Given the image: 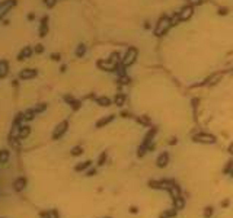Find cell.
I'll list each match as a JSON object with an SVG mask.
<instances>
[{
  "label": "cell",
  "mask_w": 233,
  "mask_h": 218,
  "mask_svg": "<svg viewBox=\"0 0 233 218\" xmlns=\"http://www.w3.org/2000/svg\"><path fill=\"white\" fill-rule=\"evenodd\" d=\"M48 34V16H44L41 19V25H39V36L44 38Z\"/></svg>",
  "instance_id": "10"
},
{
  "label": "cell",
  "mask_w": 233,
  "mask_h": 218,
  "mask_svg": "<svg viewBox=\"0 0 233 218\" xmlns=\"http://www.w3.org/2000/svg\"><path fill=\"white\" fill-rule=\"evenodd\" d=\"M90 164H92V161H90V160L82 161V163H79V164L75 167V170H76V172H83V170H86L87 167H90Z\"/></svg>",
  "instance_id": "21"
},
{
  "label": "cell",
  "mask_w": 233,
  "mask_h": 218,
  "mask_svg": "<svg viewBox=\"0 0 233 218\" xmlns=\"http://www.w3.org/2000/svg\"><path fill=\"white\" fill-rule=\"evenodd\" d=\"M169 193H171V196L172 198H178V196H181V188L175 183V185H172L171 188H169V190H168Z\"/></svg>",
  "instance_id": "19"
},
{
  "label": "cell",
  "mask_w": 233,
  "mask_h": 218,
  "mask_svg": "<svg viewBox=\"0 0 233 218\" xmlns=\"http://www.w3.org/2000/svg\"><path fill=\"white\" fill-rule=\"evenodd\" d=\"M85 54H86V45H85V44H79V47L76 50V57L82 58Z\"/></svg>",
  "instance_id": "25"
},
{
  "label": "cell",
  "mask_w": 233,
  "mask_h": 218,
  "mask_svg": "<svg viewBox=\"0 0 233 218\" xmlns=\"http://www.w3.org/2000/svg\"><path fill=\"white\" fill-rule=\"evenodd\" d=\"M67 128H68V122L67 121H61L58 125H57V128H56V131H54V134H53V140H58L66 131H67Z\"/></svg>",
  "instance_id": "6"
},
{
  "label": "cell",
  "mask_w": 233,
  "mask_h": 218,
  "mask_svg": "<svg viewBox=\"0 0 233 218\" xmlns=\"http://www.w3.org/2000/svg\"><path fill=\"white\" fill-rule=\"evenodd\" d=\"M96 103L101 106H111V99L106 96H101V98H96Z\"/></svg>",
  "instance_id": "22"
},
{
  "label": "cell",
  "mask_w": 233,
  "mask_h": 218,
  "mask_svg": "<svg viewBox=\"0 0 233 218\" xmlns=\"http://www.w3.org/2000/svg\"><path fill=\"white\" fill-rule=\"evenodd\" d=\"M105 161H106V153L104 151L102 154L99 156V159H98V164H99V166H104V164H105Z\"/></svg>",
  "instance_id": "31"
},
{
  "label": "cell",
  "mask_w": 233,
  "mask_h": 218,
  "mask_svg": "<svg viewBox=\"0 0 233 218\" xmlns=\"http://www.w3.org/2000/svg\"><path fill=\"white\" fill-rule=\"evenodd\" d=\"M176 214H178V209H176V208H172V209L163 211V212L159 215V218H173V217H176Z\"/></svg>",
  "instance_id": "14"
},
{
  "label": "cell",
  "mask_w": 233,
  "mask_h": 218,
  "mask_svg": "<svg viewBox=\"0 0 233 218\" xmlns=\"http://www.w3.org/2000/svg\"><path fill=\"white\" fill-rule=\"evenodd\" d=\"M172 26V19L168 17V16H162L159 20H157V24L153 29L154 35L156 36H162V35H165L168 32V29Z\"/></svg>",
  "instance_id": "1"
},
{
  "label": "cell",
  "mask_w": 233,
  "mask_h": 218,
  "mask_svg": "<svg viewBox=\"0 0 233 218\" xmlns=\"http://www.w3.org/2000/svg\"><path fill=\"white\" fill-rule=\"evenodd\" d=\"M34 52H35V54H42V52H44V45H42V44H38V45H35Z\"/></svg>",
  "instance_id": "32"
},
{
  "label": "cell",
  "mask_w": 233,
  "mask_h": 218,
  "mask_svg": "<svg viewBox=\"0 0 233 218\" xmlns=\"http://www.w3.org/2000/svg\"><path fill=\"white\" fill-rule=\"evenodd\" d=\"M56 2H57V0H44V3L48 6V7H53L56 5Z\"/></svg>",
  "instance_id": "34"
},
{
  "label": "cell",
  "mask_w": 233,
  "mask_h": 218,
  "mask_svg": "<svg viewBox=\"0 0 233 218\" xmlns=\"http://www.w3.org/2000/svg\"><path fill=\"white\" fill-rule=\"evenodd\" d=\"M34 54V48L32 47H23V50L19 52V55H18V61H23V60H26V58H29L31 55Z\"/></svg>",
  "instance_id": "9"
},
{
  "label": "cell",
  "mask_w": 233,
  "mask_h": 218,
  "mask_svg": "<svg viewBox=\"0 0 233 218\" xmlns=\"http://www.w3.org/2000/svg\"><path fill=\"white\" fill-rule=\"evenodd\" d=\"M230 205V199H224V201H221V207L223 208H227Z\"/></svg>",
  "instance_id": "36"
},
{
  "label": "cell",
  "mask_w": 233,
  "mask_h": 218,
  "mask_svg": "<svg viewBox=\"0 0 233 218\" xmlns=\"http://www.w3.org/2000/svg\"><path fill=\"white\" fill-rule=\"evenodd\" d=\"M137 121H138V124H142L143 126H149V125H150V118H149L147 115L138 116V118H137Z\"/></svg>",
  "instance_id": "26"
},
{
  "label": "cell",
  "mask_w": 233,
  "mask_h": 218,
  "mask_svg": "<svg viewBox=\"0 0 233 218\" xmlns=\"http://www.w3.org/2000/svg\"><path fill=\"white\" fill-rule=\"evenodd\" d=\"M93 174H96V169H90V170L87 172L86 176H93Z\"/></svg>",
  "instance_id": "37"
},
{
  "label": "cell",
  "mask_w": 233,
  "mask_h": 218,
  "mask_svg": "<svg viewBox=\"0 0 233 218\" xmlns=\"http://www.w3.org/2000/svg\"><path fill=\"white\" fill-rule=\"evenodd\" d=\"M114 102H115V105H116V106H123V105H124V102H125V95H124V93H116V96H115Z\"/></svg>",
  "instance_id": "23"
},
{
  "label": "cell",
  "mask_w": 233,
  "mask_h": 218,
  "mask_svg": "<svg viewBox=\"0 0 233 218\" xmlns=\"http://www.w3.org/2000/svg\"><path fill=\"white\" fill-rule=\"evenodd\" d=\"M34 17H35V15H34V13H29V15H28V19H29V20H32Z\"/></svg>",
  "instance_id": "44"
},
{
  "label": "cell",
  "mask_w": 233,
  "mask_h": 218,
  "mask_svg": "<svg viewBox=\"0 0 233 218\" xmlns=\"http://www.w3.org/2000/svg\"><path fill=\"white\" fill-rule=\"evenodd\" d=\"M10 157V153L7 150H0V163H7Z\"/></svg>",
  "instance_id": "24"
},
{
  "label": "cell",
  "mask_w": 233,
  "mask_h": 218,
  "mask_svg": "<svg viewBox=\"0 0 233 218\" xmlns=\"http://www.w3.org/2000/svg\"><path fill=\"white\" fill-rule=\"evenodd\" d=\"M190 2H191L192 5H200V3L203 2V0H190Z\"/></svg>",
  "instance_id": "42"
},
{
  "label": "cell",
  "mask_w": 233,
  "mask_h": 218,
  "mask_svg": "<svg viewBox=\"0 0 233 218\" xmlns=\"http://www.w3.org/2000/svg\"><path fill=\"white\" fill-rule=\"evenodd\" d=\"M213 214H214V208H213V207H205V208H204V212H203L204 218H211Z\"/></svg>",
  "instance_id": "27"
},
{
  "label": "cell",
  "mask_w": 233,
  "mask_h": 218,
  "mask_svg": "<svg viewBox=\"0 0 233 218\" xmlns=\"http://www.w3.org/2000/svg\"><path fill=\"white\" fill-rule=\"evenodd\" d=\"M219 13H220V15H226V13H227V9H226V7H224V9H220Z\"/></svg>",
  "instance_id": "43"
},
{
  "label": "cell",
  "mask_w": 233,
  "mask_h": 218,
  "mask_svg": "<svg viewBox=\"0 0 233 218\" xmlns=\"http://www.w3.org/2000/svg\"><path fill=\"white\" fill-rule=\"evenodd\" d=\"M232 169H233V159H230V160L226 163V166L223 167V174H229V173L232 172Z\"/></svg>",
  "instance_id": "28"
},
{
  "label": "cell",
  "mask_w": 233,
  "mask_h": 218,
  "mask_svg": "<svg viewBox=\"0 0 233 218\" xmlns=\"http://www.w3.org/2000/svg\"><path fill=\"white\" fill-rule=\"evenodd\" d=\"M25 186H26V179H25V178H19V179H16L15 183H13V189H15L16 192L23 190V189H25Z\"/></svg>",
  "instance_id": "13"
},
{
  "label": "cell",
  "mask_w": 233,
  "mask_h": 218,
  "mask_svg": "<svg viewBox=\"0 0 233 218\" xmlns=\"http://www.w3.org/2000/svg\"><path fill=\"white\" fill-rule=\"evenodd\" d=\"M64 100H66L70 106H72L73 111H77V109H80V106H82V103H80L77 99H75L73 96H70V95H66V96H64Z\"/></svg>",
  "instance_id": "11"
},
{
  "label": "cell",
  "mask_w": 233,
  "mask_h": 218,
  "mask_svg": "<svg viewBox=\"0 0 233 218\" xmlns=\"http://www.w3.org/2000/svg\"><path fill=\"white\" fill-rule=\"evenodd\" d=\"M106 218H111V217H106Z\"/></svg>",
  "instance_id": "46"
},
{
  "label": "cell",
  "mask_w": 233,
  "mask_h": 218,
  "mask_svg": "<svg viewBox=\"0 0 233 218\" xmlns=\"http://www.w3.org/2000/svg\"><path fill=\"white\" fill-rule=\"evenodd\" d=\"M15 5H16V0H3V2L0 3V20H2V19L7 15V12H9Z\"/></svg>",
  "instance_id": "3"
},
{
  "label": "cell",
  "mask_w": 233,
  "mask_h": 218,
  "mask_svg": "<svg viewBox=\"0 0 233 218\" xmlns=\"http://www.w3.org/2000/svg\"><path fill=\"white\" fill-rule=\"evenodd\" d=\"M173 205H175V208H176L178 211H181V209H184V207H185V199L182 198V196L173 198Z\"/></svg>",
  "instance_id": "20"
},
{
  "label": "cell",
  "mask_w": 233,
  "mask_h": 218,
  "mask_svg": "<svg viewBox=\"0 0 233 218\" xmlns=\"http://www.w3.org/2000/svg\"><path fill=\"white\" fill-rule=\"evenodd\" d=\"M194 13V6L192 5H188V6H184L181 9V12L178 13V19L179 22H184V20H188Z\"/></svg>",
  "instance_id": "4"
},
{
  "label": "cell",
  "mask_w": 233,
  "mask_h": 218,
  "mask_svg": "<svg viewBox=\"0 0 233 218\" xmlns=\"http://www.w3.org/2000/svg\"><path fill=\"white\" fill-rule=\"evenodd\" d=\"M35 112L37 114H41V112H44L45 109H47V103H38V105H35Z\"/></svg>",
  "instance_id": "30"
},
{
  "label": "cell",
  "mask_w": 233,
  "mask_h": 218,
  "mask_svg": "<svg viewBox=\"0 0 233 218\" xmlns=\"http://www.w3.org/2000/svg\"><path fill=\"white\" fill-rule=\"evenodd\" d=\"M230 176H232V179H233V169H232V172H230Z\"/></svg>",
  "instance_id": "45"
},
{
  "label": "cell",
  "mask_w": 233,
  "mask_h": 218,
  "mask_svg": "<svg viewBox=\"0 0 233 218\" xmlns=\"http://www.w3.org/2000/svg\"><path fill=\"white\" fill-rule=\"evenodd\" d=\"M70 153H72V156H80L82 153H83V147L82 145H76V147L72 148V151H70Z\"/></svg>",
  "instance_id": "29"
},
{
  "label": "cell",
  "mask_w": 233,
  "mask_h": 218,
  "mask_svg": "<svg viewBox=\"0 0 233 218\" xmlns=\"http://www.w3.org/2000/svg\"><path fill=\"white\" fill-rule=\"evenodd\" d=\"M156 133H157V128H156V126L150 128V131H149V133L146 134V137H144V140H143V144H142V147L147 148V147H149V144H152V141H153V138H154Z\"/></svg>",
  "instance_id": "8"
},
{
  "label": "cell",
  "mask_w": 233,
  "mask_h": 218,
  "mask_svg": "<svg viewBox=\"0 0 233 218\" xmlns=\"http://www.w3.org/2000/svg\"><path fill=\"white\" fill-rule=\"evenodd\" d=\"M51 58H53L54 61H60V60H61V55L56 52V54H51Z\"/></svg>",
  "instance_id": "35"
},
{
  "label": "cell",
  "mask_w": 233,
  "mask_h": 218,
  "mask_svg": "<svg viewBox=\"0 0 233 218\" xmlns=\"http://www.w3.org/2000/svg\"><path fill=\"white\" fill-rule=\"evenodd\" d=\"M227 151H229V153H230V154L233 156V143H232V144L229 145V148H227Z\"/></svg>",
  "instance_id": "41"
},
{
  "label": "cell",
  "mask_w": 233,
  "mask_h": 218,
  "mask_svg": "<svg viewBox=\"0 0 233 218\" xmlns=\"http://www.w3.org/2000/svg\"><path fill=\"white\" fill-rule=\"evenodd\" d=\"M168 163H169V154H168V153H162V154L157 157V160H156V164H157V167H160V169L166 167Z\"/></svg>",
  "instance_id": "12"
},
{
  "label": "cell",
  "mask_w": 233,
  "mask_h": 218,
  "mask_svg": "<svg viewBox=\"0 0 233 218\" xmlns=\"http://www.w3.org/2000/svg\"><path fill=\"white\" fill-rule=\"evenodd\" d=\"M130 212H133V214H137L138 212V209H137V207H130V209H128Z\"/></svg>",
  "instance_id": "39"
},
{
  "label": "cell",
  "mask_w": 233,
  "mask_h": 218,
  "mask_svg": "<svg viewBox=\"0 0 233 218\" xmlns=\"http://www.w3.org/2000/svg\"><path fill=\"white\" fill-rule=\"evenodd\" d=\"M135 58H137V50H135L134 47L128 48L125 57L123 58V65H125V67H127V65H131V64L135 61Z\"/></svg>",
  "instance_id": "5"
},
{
  "label": "cell",
  "mask_w": 233,
  "mask_h": 218,
  "mask_svg": "<svg viewBox=\"0 0 233 218\" xmlns=\"http://www.w3.org/2000/svg\"><path fill=\"white\" fill-rule=\"evenodd\" d=\"M192 141L194 143H201V144H214L216 137L211 135V134H207V133H200V134H195L192 137Z\"/></svg>",
  "instance_id": "2"
},
{
  "label": "cell",
  "mask_w": 233,
  "mask_h": 218,
  "mask_svg": "<svg viewBox=\"0 0 233 218\" xmlns=\"http://www.w3.org/2000/svg\"><path fill=\"white\" fill-rule=\"evenodd\" d=\"M120 81H121L123 84H128V83H130L131 80H130V79H128V77H127V76L124 74V76H121V77H120Z\"/></svg>",
  "instance_id": "33"
},
{
  "label": "cell",
  "mask_w": 233,
  "mask_h": 218,
  "mask_svg": "<svg viewBox=\"0 0 233 218\" xmlns=\"http://www.w3.org/2000/svg\"><path fill=\"white\" fill-rule=\"evenodd\" d=\"M176 143H178V140H176V138H175V137H172V138H171V140H169V144H171V145H175V144H176Z\"/></svg>",
  "instance_id": "38"
},
{
  "label": "cell",
  "mask_w": 233,
  "mask_h": 218,
  "mask_svg": "<svg viewBox=\"0 0 233 218\" xmlns=\"http://www.w3.org/2000/svg\"><path fill=\"white\" fill-rule=\"evenodd\" d=\"M37 74H38V71L35 69H23L19 73V79L20 80H29V79H34Z\"/></svg>",
  "instance_id": "7"
},
{
  "label": "cell",
  "mask_w": 233,
  "mask_h": 218,
  "mask_svg": "<svg viewBox=\"0 0 233 218\" xmlns=\"http://www.w3.org/2000/svg\"><path fill=\"white\" fill-rule=\"evenodd\" d=\"M35 115H37V112H35V109H34V108L26 109V111L23 112V121H32Z\"/></svg>",
  "instance_id": "18"
},
{
  "label": "cell",
  "mask_w": 233,
  "mask_h": 218,
  "mask_svg": "<svg viewBox=\"0 0 233 218\" xmlns=\"http://www.w3.org/2000/svg\"><path fill=\"white\" fill-rule=\"evenodd\" d=\"M114 118H115V115H108V116H105V118H101V119L96 122V128H102V126H105V125L109 124Z\"/></svg>",
  "instance_id": "16"
},
{
  "label": "cell",
  "mask_w": 233,
  "mask_h": 218,
  "mask_svg": "<svg viewBox=\"0 0 233 218\" xmlns=\"http://www.w3.org/2000/svg\"><path fill=\"white\" fill-rule=\"evenodd\" d=\"M31 134V126L25 125V126H20V131H19V140H25L28 135Z\"/></svg>",
  "instance_id": "15"
},
{
  "label": "cell",
  "mask_w": 233,
  "mask_h": 218,
  "mask_svg": "<svg viewBox=\"0 0 233 218\" xmlns=\"http://www.w3.org/2000/svg\"><path fill=\"white\" fill-rule=\"evenodd\" d=\"M7 71H9V65L7 63L3 60V61H0V79H3L7 76Z\"/></svg>",
  "instance_id": "17"
},
{
  "label": "cell",
  "mask_w": 233,
  "mask_h": 218,
  "mask_svg": "<svg viewBox=\"0 0 233 218\" xmlns=\"http://www.w3.org/2000/svg\"><path fill=\"white\" fill-rule=\"evenodd\" d=\"M121 116H123V118H131V115H130L128 112H121Z\"/></svg>",
  "instance_id": "40"
}]
</instances>
